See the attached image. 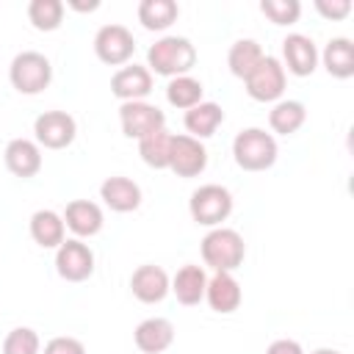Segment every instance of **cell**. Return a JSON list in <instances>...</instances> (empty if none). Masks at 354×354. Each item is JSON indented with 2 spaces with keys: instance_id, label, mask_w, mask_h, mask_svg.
<instances>
[{
  "instance_id": "cell-1",
  "label": "cell",
  "mask_w": 354,
  "mask_h": 354,
  "mask_svg": "<svg viewBox=\"0 0 354 354\" xmlns=\"http://www.w3.org/2000/svg\"><path fill=\"white\" fill-rule=\"evenodd\" d=\"M232 155H235V163L246 171H263L268 166H274L277 160V141L266 133V130H243L235 136V144H232Z\"/></svg>"
},
{
  "instance_id": "cell-7",
  "label": "cell",
  "mask_w": 354,
  "mask_h": 354,
  "mask_svg": "<svg viewBox=\"0 0 354 354\" xmlns=\"http://www.w3.org/2000/svg\"><path fill=\"white\" fill-rule=\"evenodd\" d=\"M119 119H122V133L127 138H147L158 130H163L166 116L160 108L147 105V102H124L119 108Z\"/></svg>"
},
{
  "instance_id": "cell-30",
  "label": "cell",
  "mask_w": 354,
  "mask_h": 354,
  "mask_svg": "<svg viewBox=\"0 0 354 354\" xmlns=\"http://www.w3.org/2000/svg\"><path fill=\"white\" fill-rule=\"evenodd\" d=\"M260 11L274 22V25H293L301 14L299 0H263Z\"/></svg>"
},
{
  "instance_id": "cell-31",
  "label": "cell",
  "mask_w": 354,
  "mask_h": 354,
  "mask_svg": "<svg viewBox=\"0 0 354 354\" xmlns=\"http://www.w3.org/2000/svg\"><path fill=\"white\" fill-rule=\"evenodd\" d=\"M3 354H39V335L28 326L8 332L6 343H3Z\"/></svg>"
},
{
  "instance_id": "cell-24",
  "label": "cell",
  "mask_w": 354,
  "mask_h": 354,
  "mask_svg": "<svg viewBox=\"0 0 354 354\" xmlns=\"http://www.w3.org/2000/svg\"><path fill=\"white\" fill-rule=\"evenodd\" d=\"M30 235L39 246L50 249V246H61L64 243V221L58 218V213L53 210H39L30 218Z\"/></svg>"
},
{
  "instance_id": "cell-16",
  "label": "cell",
  "mask_w": 354,
  "mask_h": 354,
  "mask_svg": "<svg viewBox=\"0 0 354 354\" xmlns=\"http://www.w3.org/2000/svg\"><path fill=\"white\" fill-rule=\"evenodd\" d=\"M174 340V326L166 318H147L136 326V346L144 354H160L171 346Z\"/></svg>"
},
{
  "instance_id": "cell-5",
  "label": "cell",
  "mask_w": 354,
  "mask_h": 354,
  "mask_svg": "<svg viewBox=\"0 0 354 354\" xmlns=\"http://www.w3.org/2000/svg\"><path fill=\"white\" fill-rule=\"evenodd\" d=\"M243 83H246V91H249L252 100L271 102L285 91V69H282V64L277 58L263 55L260 64L243 77Z\"/></svg>"
},
{
  "instance_id": "cell-11",
  "label": "cell",
  "mask_w": 354,
  "mask_h": 354,
  "mask_svg": "<svg viewBox=\"0 0 354 354\" xmlns=\"http://www.w3.org/2000/svg\"><path fill=\"white\" fill-rule=\"evenodd\" d=\"M55 268L64 279L69 282H83L91 277L94 271V254L86 243L80 241H66L58 246V254H55Z\"/></svg>"
},
{
  "instance_id": "cell-2",
  "label": "cell",
  "mask_w": 354,
  "mask_h": 354,
  "mask_svg": "<svg viewBox=\"0 0 354 354\" xmlns=\"http://www.w3.org/2000/svg\"><path fill=\"white\" fill-rule=\"evenodd\" d=\"M196 64V50L188 39L180 36H166L149 47V66L158 75H185Z\"/></svg>"
},
{
  "instance_id": "cell-34",
  "label": "cell",
  "mask_w": 354,
  "mask_h": 354,
  "mask_svg": "<svg viewBox=\"0 0 354 354\" xmlns=\"http://www.w3.org/2000/svg\"><path fill=\"white\" fill-rule=\"evenodd\" d=\"M266 354H304L296 340H274Z\"/></svg>"
},
{
  "instance_id": "cell-27",
  "label": "cell",
  "mask_w": 354,
  "mask_h": 354,
  "mask_svg": "<svg viewBox=\"0 0 354 354\" xmlns=\"http://www.w3.org/2000/svg\"><path fill=\"white\" fill-rule=\"evenodd\" d=\"M304 116H307V111H304L301 102H296V100H285V102H279V105L271 111L268 122H271L274 133H279V136H290V133H296V130L304 124Z\"/></svg>"
},
{
  "instance_id": "cell-36",
  "label": "cell",
  "mask_w": 354,
  "mask_h": 354,
  "mask_svg": "<svg viewBox=\"0 0 354 354\" xmlns=\"http://www.w3.org/2000/svg\"><path fill=\"white\" fill-rule=\"evenodd\" d=\"M315 354H340V351H335V348H321V351H315Z\"/></svg>"
},
{
  "instance_id": "cell-35",
  "label": "cell",
  "mask_w": 354,
  "mask_h": 354,
  "mask_svg": "<svg viewBox=\"0 0 354 354\" xmlns=\"http://www.w3.org/2000/svg\"><path fill=\"white\" fill-rule=\"evenodd\" d=\"M69 6H72L75 11H97V8H100V3H97V0H88V3H80V0H72Z\"/></svg>"
},
{
  "instance_id": "cell-10",
  "label": "cell",
  "mask_w": 354,
  "mask_h": 354,
  "mask_svg": "<svg viewBox=\"0 0 354 354\" xmlns=\"http://www.w3.org/2000/svg\"><path fill=\"white\" fill-rule=\"evenodd\" d=\"M205 166H207V149L199 144V138L174 136L169 169H171L177 177H196V174L205 171Z\"/></svg>"
},
{
  "instance_id": "cell-15",
  "label": "cell",
  "mask_w": 354,
  "mask_h": 354,
  "mask_svg": "<svg viewBox=\"0 0 354 354\" xmlns=\"http://www.w3.org/2000/svg\"><path fill=\"white\" fill-rule=\"evenodd\" d=\"M105 205L116 213H130L141 205V188L127 177H108L100 188Z\"/></svg>"
},
{
  "instance_id": "cell-28",
  "label": "cell",
  "mask_w": 354,
  "mask_h": 354,
  "mask_svg": "<svg viewBox=\"0 0 354 354\" xmlns=\"http://www.w3.org/2000/svg\"><path fill=\"white\" fill-rule=\"evenodd\" d=\"M166 97H169V102L174 108H188L191 111L194 105L202 102V83L194 80V77H188V75H180V77H174L169 83Z\"/></svg>"
},
{
  "instance_id": "cell-19",
  "label": "cell",
  "mask_w": 354,
  "mask_h": 354,
  "mask_svg": "<svg viewBox=\"0 0 354 354\" xmlns=\"http://www.w3.org/2000/svg\"><path fill=\"white\" fill-rule=\"evenodd\" d=\"M171 290H174V296H177L180 304L194 307V304L202 301V296L207 290V277H205V271L199 266H183L177 271V277H174Z\"/></svg>"
},
{
  "instance_id": "cell-9",
  "label": "cell",
  "mask_w": 354,
  "mask_h": 354,
  "mask_svg": "<svg viewBox=\"0 0 354 354\" xmlns=\"http://www.w3.org/2000/svg\"><path fill=\"white\" fill-rule=\"evenodd\" d=\"M33 133H36L39 144H44L47 149H64V147H69L75 141L77 127H75V119L69 113H64V111H47V113H41L36 119Z\"/></svg>"
},
{
  "instance_id": "cell-17",
  "label": "cell",
  "mask_w": 354,
  "mask_h": 354,
  "mask_svg": "<svg viewBox=\"0 0 354 354\" xmlns=\"http://www.w3.org/2000/svg\"><path fill=\"white\" fill-rule=\"evenodd\" d=\"M6 166L17 177H33L41 169V155L39 147L28 138H14L6 147Z\"/></svg>"
},
{
  "instance_id": "cell-32",
  "label": "cell",
  "mask_w": 354,
  "mask_h": 354,
  "mask_svg": "<svg viewBox=\"0 0 354 354\" xmlns=\"http://www.w3.org/2000/svg\"><path fill=\"white\" fill-rule=\"evenodd\" d=\"M315 8L326 19H343L351 11V0H315Z\"/></svg>"
},
{
  "instance_id": "cell-4",
  "label": "cell",
  "mask_w": 354,
  "mask_h": 354,
  "mask_svg": "<svg viewBox=\"0 0 354 354\" xmlns=\"http://www.w3.org/2000/svg\"><path fill=\"white\" fill-rule=\"evenodd\" d=\"M53 66L41 53H19L11 61V86L19 94H39L50 86Z\"/></svg>"
},
{
  "instance_id": "cell-6",
  "label": "cell",
  "mask_w": 354,
  "mask_h": 354,
  "mask_svg": "<svg viewBox=\"0 0 354 354\" xmlns=\"http://www.w3.org/2000/svg\"><path fill=\"white\" fill-rule=\"evenodd\" d=\"M232 213V196L221 185H202L191 194V216L196 224H221Z\"/></svg>"
},
{
  "instance_id": "cell-26",
  "label": "cell",
  "mask_w": 354,
  "mask_h": 354,
  "mask_svg": "<svg viewBox=\"0 0 354 354\" xmlns=\"http://www.w3.org/2000/svg\"><path fill=\"white\" fill-rule=\"evenodd\" d=\"M260 58H263L260 44L252 41V39H241V41H235V44L230 47L227 64H230V72H232L235 77H246V75L260 64Z\"/></svg>"
},
{
  "instance_id": "cell-29",
  "label": "cell",
  "mask_w": 354,
  "mask_h": 354,
  "mask_svg": "<svg viewBox=\"0 0 354 354\" xmlns=\"http://www.w3.org/2000/svg\"><path fill=\"white\" fill-rule=\"evenodd\" d=\"M28 19L36 30H55L64 19V3L58 0H33L28 6Z\"/></svg>"
},
{
  "instance_id": "cell-13",
  "label": "cell",
  "mask_w": 354,
  "mask_h": 354,
  "mask_svg": "<svg viewBox=\"0 0 354 354\" xmlns=\"http://www.w3.org/2000/svg\"><path fill=\"white\" fill-rule=\"evenodd\" d=\"M133 296L144 304H155L169 293V277L160 266H138L130 279Z\"/></svg>"
},
{
  "instance_id": "cell-14",
  "label": "cell",
  "mask_w": 354,
  "mask_h": 354,
  "mask_svg": "<svg viewBox=\"0 0 354 354\" xmlns=\"http://www.w3.org/2000/svg\"><path fill=\"white\" fill-rule=\"evenodd\" d=\"M282 53H285V61H288V69L299 77L304 75H313L315 72V64H318V53H315V44L301 36V33H293L282 41Z\"/></svg>"
},
{
  "instance_id": "cell-3",
  "label": "cell",
  "mask_w": 354,
  "mask_h": 354,
  "mask_svg": "<svg viewBox=\"0 0 354 354\" xmlns=\"http://www.w3.org/2000/svg\"><path fill=\"white\" fill-rule=\"evenodd\" d=\"M246 246L243 238L235 230H213L210 235H205L202 241V260L205 266L216 268V271H232L243 263Z\"/></svg>"
},
{
  "instance_id": "cell-8",
  "label": "cell",
  "mask_w": 354,
  "mask_h": 354,
  "mask_svg": "<svg viewBox=\"0 0 354 354\" xmlns=\"http://www.w3.org/2000/svg\"><path fill=\"white\" fill-rule=\"evenodd\" d=\"M94 50H97L102 64L119 66L133 55L136 41H133V33L124 25H105V28H100V33L94 39Z\"/></svg>"
},
{
  "instance_id": "cell-23",
  "label": "cell",
  "mask_w": 354,
  "mask_h": 354,
  "mask_svg": "<svg viewBox=\"0 0 354 354\" xmlns=\"http://www.w3.org/2000/svg\"><path fill=\"white\" fill-rule=\"evenodd\" d=\"M171 141L174 136L166 133V130H158L147 138L138 141V155L147 166L152 169H169V158H171Z\"/></svg>"
},
{
  "instance_id": "cell-21",
  "label": "cell",
  "mask_w": 354,
  "mask_h": 354,
  "mask_svg": "<svg viewBox=\"0 0 354 354\" xmlns=\"http://www.w3.org/2000/svg\"><path fill=\"white\" fill-rule=\"evenodd\" d=\"M224 122V111L216 102H199L185 113V130L191 138H207L216 133V127Z\"/></svg>"
},
{
  "instance_id": "cell-20",
  "label": "cell",
  "mask_w": 354,
  "mask_h": 354,
  "mask_svg": "<svg viewBox=\"0 0 354 354\" xmlns=\"http://www.w3.org/2000/svg\"><path fill=\"white\" fill-rule=\"evenodd\" d=\"M66 227L75 235H94L102 227V210L88 199H75L66 205Z\"/></svg>"
},
{
  "instance_id": "cell-22",
  "label": "cell",
  "mask_w": 354,
  "mask_h": 354,
  "mask_svg": "<svg viewBox=\"0 0 354 354\" xmlns=\"http://www.w3.org/2000/svg\"><path fill=\"white\" fill-rule=\"evenodd\" d=\"M324 66L332 77H351L354 75V44L348 39H332L324 50Z\"/></svg>"
},
{
  "instance_id": "cell-18",
  "label": "cell",
  "mask_w": 354,
  "mask_h": 354,
  "mask_svg": "<svg viewBox=\"0 0 354 354\" xmlns=\"http://www.w3.org/2000/svg\"><path fill=\"white\" fill-rule=\"evenodd\" d=\"M205 296H207L210 310H216V313H232L241 304V285L235 282L232 274L216 271V277L207 282Z\"/></svg>"
},
{
  "instance_id": "cell-25",
  "label": "cell",
  "mask_w": 354,
  "mask_h": 354,
  "mask_svg": "<svg viewBox=\"0 0 354 354\" xmlns=\"http://www.w3.org/2000/svg\"><path fill=\"white\" fill-rule=\"evenodd\" d=\"M180 8L171 0H144L138 6V19L147 30H166L169 25H174Z\"/></svg>"
},
{
  "instance_id": "cell-33",
  "label": "cell",
  "mask_w": 354,
  "mask_h": 354,
  "mask_svg": "<svg viewBox=\"0 0 354 354\" xmlns=\"http://www.w3.org/2000/svg\"><path fill=\"white\" fill-rule=\"evenodd\" d=\"M44 354H86V348L75 337H53L44 346Z\"/></svg>"
},
{
  "instance_id": "cell-12",
  "label": "cell",
  "mask_w": 354,
  "mask_h": 354,
  "mask_svg": "<svg viewBox=\"0 0 354 354\" xmlns=\"http://www.w3.org/2000/svg\"><path fill=\"white\" fill-rule=\"evenodd\" d=\"M111 91L124 100V102H141V97H147L152 91V75L144 66H122L113 77H111Z\"/></svg>"
}]
</instances>
